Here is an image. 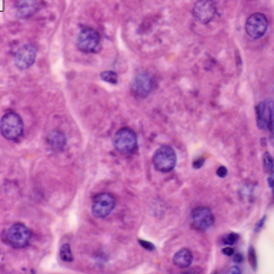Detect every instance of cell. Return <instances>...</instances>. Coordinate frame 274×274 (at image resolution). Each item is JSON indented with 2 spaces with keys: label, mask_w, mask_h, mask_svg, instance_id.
<instances>
[{
  "label": "cell",
  "mask_w": 274,
  "mask_h": 274,
  "mask_svg": "<svg viewBox=\"0 0 274 274\" xmlns=\"http://www.w3.org/2000/svg\"><path fill=\"white\" fill-rule=\"evenodd\" d=\"M0 133L7 140H18L24 133L23 119L16 112H7L0 119Z\"/></svg>",
  "instance_id": "obj_1"
},
{
  "label": "cell",
  "mask_w": 274,
  "mask_h": 274,
  "mask_svg": "<svg viewBox=\"0 0 274 274\" xmlns=\"http://www.w3.org/2000/svg\"><path fill=\"white\" fill-rule=\"evenodd\" d=\"M153 165L155 170L161 173H169L174 170L177 165V153L171 146L163 145L154 152Z\"/></svg>",
  "instance_id": "obj_2"
},
{
  "label": "cell",
  "mask_w": 274,
  "mask_h": 274,
  "mask_svg": "<svg viewBox=\"0 0 274 274\" xmlns=\"http://www.w3.org/2000/svg\"><path fill=\"white\" fill-rule=\"evenodd\" d=\"M113 145H115L117 152H119L120 154H131L137 148V134L133 130L129 129V127H123V129H120L115 134Z\"/></svg>",
  "instance_id": "obj_3"
},
{
  "label": "cell",
  "mask_w": 274,
  "mask_h": 274,
  "mask_svg": "<svg viewBox=\"0 0 274 274\" xmlns=\"http://www.w3.org/2000/svg\"><path fill=\"white\" fill-rule=\"evenodd\" d=\"M32 233L30 229L24 224H14L7 230L6 241L14 248L26 247L30 244Z\"/></svg>",
  "instance_id": "obj_4"
},
{
  "label": "cell",
  "mask_w": 274,
  "mask_h": 274,
  "mask_svg": "<svg viewBox=\"0 0 274 274\" xmlns=\"http://www.w3.org/2000/svg\"><path fill=\"white\" fill-rule=\"evenodd\" d=\"M116 207V198L115 195L107 192L99 193L93 198L92 201V213L95 218L104 219L111 214Z\"/></svg>",
  "instance_id": "obj_5"
},
{
  "label": "cell",
  "mask_w": 274,
  "mask_h": 274,
  "mask_svg": "<svg viewBox=\"0 0 274 274\" xmlns=\"http://www.w3.org/2000/svg\"><path fill=\"white\" fill-rule=\"evenodd\" d=\"M100 45V34L92 27H85L79 32L77 38V46L81 52L92 53L97 51Z\"/></svg>",
  "instance_id": "obj_6"
},
{
  "label": "cell",
  "mask_w": 274,
  "mask_h": 274,
  "mask_svg": "<svg viewBox=\"0 0 274 274\" xmlns=\"http://www.w3.org/2000/svg\"><path fill=\"white\" fill-rule=\"evenodd\" d=\"M154 88V80L147 71H139L131 83V91L139 98H145Z\"/></svg>",
  "instance_id": "obj_7"
},
{
  "label": "cell",
  "mask_w": 274,
  "mask_h": 274,
  "mask_svg": "<svg viewBox=\"0 0 274 274\" xmlns=\"http://www.w3.org/2000/svg\"><path fill=\"white\" fill-rule=\"evenodd\" d=\"M267 28L268 20L262 13H253L251 17H248L245 24V31L252 39H260L264 37Z\"/></svg>",
  "instance_id": "obj_8"
},
{
  "label": "cell",
  "mask_w": 274,
  "mask_h": 274,
  "mask_svg": "<svg viewBox=\"0 0 274 274\" xmlns=\"http://www.w3.org/2000/svg\"><path fill=\"white\" fill-rule=\"evenodd\" d=\"M214 214L208 207H197L191 213V223L194 229L199 231H206L214 225Z\"/></svg>",
  "instance_id": "obj_9"
},
{
  "label": "cell",
  "mask_w": 274,
  "mask_h": 274,
  "mask_svg": "<svg viewBox=\"0 0 274 274\" xmlns=\"http://www.w3.org/2000/svg\"><path fill=\"white\" fill-rule=\"evenodd\" d=\"M193 17L201 24H208L213 20L215 13L216 7L213 0H197L192 10Z\"/></svg>",
  "instance_id": "obj_10"
},
{
  "label": "cell",
  "mask_w": 274,
  "mask_h": 274,
  "mask_svg": "<svg viewBox=\"0 0 274 274\" xmlns=\"http://www.w3.org/2000/svg\"><path fill=\"white\" fill-rule=\"evenodd\" d=\"M37 48L34 45L26 44L18 48L14 54V64L19 70H27L33 65L37 59Z\"/></svg>",
  "instance_id": "obj_11"
},
{
  "label": "cell",
  "mask_w": 274,
  "mask_h": 274,
  "mask_svg": "<svg viewBox=\"0 0 274 274\" xmlns=\"http://www.w3.org/2000/svg\"><path fill=\"white\" fill-rule=\"evenodd\" d=\"M257 125L260 130L273 132V107L267 101L259 102L257 106Z\"/></svg>",
  "instance_id": "obj_12"
},
{
  "label": "cell",
  "mask_w": 274,
  "mask_h": 274,
  "mask_svg": "<svg viewBox=\"0 0 274 274\" xmlns=\"http://www.w3.org/2000/svg\"><path fill=\"white\" fill-rule=\"evenodd\" d=\"M38 6V0H16L14 3L17 17L20 19H27L33 16L37 12Z\"/></svg>",
  "instance_id": "obj_13"
},
{
  "label": "cell",
  "mask_w": 274,
  "mask_h": 274,
  "mask_svg": "<svg viewBox=\"0 0 274 274\" xmlns=\"http://www.w3.org/2000/svg\"><path fill=\"white\" fill-rule=\"evenodd\" d=\"M47 144L49 147H51L53 151L56 152H62L64 151V148L66 147L67 144V139L66 136L64 134L62 131L59 130H53L48 133L47 136Z\"/></svg>",
  "instance_id": "obj_14"
},
{
  "label": "cell",
  "mask_w": 274,
  "mask_h": 274,
  "mask_svg": "<svg viewBox=\"0 0 274 274\" xmlns=\"http://www.w3.org/2000/svg\"><path fill=\"white\" fill-rule=\"evenodd\" d=\"M192 260H193V254L188 248H181L173 257V264L179 268L190 267Z\"/></svg>",
  "instance_id": "obj_15"
},
{
  "label": "cell",
  "mask_w": 274,
  "mask_h": 274,
  "mask_svg": "<svg viewBox=\"0 0 274 274\" xmlns=\"http://www.w3.org/2000/svg\"><path fill=\"white\" fill-rule=\"evenodd\" d=\"M60 258H62V260L66 262L73 261V254L69 244H64L62 248H60Z\"/></svg>",
  "instance_id": "obj_16"
},
{
  "label": "cell",
  "mask_w": 274,
  "mask_h": 274,
  "mask_svg": "<svg viewBox=\"0 0 274 274\" xmlns=\"http://www.w3.org/2000/svg\"><path fill=\"white\" fill-rule=\"evenodd\" d=\"M100 78L108 84L116 85L118 83V76H117V73L113 72V71H105V72H101Z\"/></svg>",
  "instance_id": "obj_17"
},
{
  "label": "cell",
  "mask_w": 274,
  "mask_h": 274,
  "mask_svg": "<svg viewBox=\"0 0 274 274\" xmlns=\"http://www.w3.org/2000/svg\"><path fill=\"white\" fill-rule=\"evenodd\" d=\"M264 167L266 172H268L269 174H273V160L272 156L268 152H265L264 154Z\"/></svg>",
  "instance_id": "obj_18"
},
{
  "label": "cell",
  "mask_w": 274,
  "mask_h": 274,
  "mask_svg": "<svg viewBox=\"0 0 274 274\" xmlns=\"http://www.w3.org/2000/svg\"><path fill=\"white\" fill-rule=\"evenodd\" d=\"M238 239H239V236H238V234H236V233L227 234V236L223 238V244H225L226 246H232V245L237 243Z\"/></svg>",
  "instance_id": "obj_19"
},
{
  "label": "cell",
  "mask_w": 274,
  "mask_h": 274,
  "mask_svg": "<svg viewBox=\"0 0 274 274\" xmlns=\"http://www.w3.org/2000/svg\"><path fill=\"white\" fill-rule=\"evenodd\" d=\"M139 244H140L142 247L146 248V250H148V251H153V250H154V245L151 244V243H148V241L139 240Z\"/></svg>",
  "instance_id": "obj_20"
},
{
  "label": "cell",
  "mask_w": 274,
  "mask_h": 274,
  "mask_svg": "<svg viewBox=\"0 0 274 274\" xmlns=\"http://www.w3.org/2000/svg\"><path fill=\"white\" fill-rule=\"evenodd\" d=\"M216 174H218L220 178H225L227 176V169L225 166H220L218 171H216Z\"/></svg>",
  "instance_id": "obj_21"
},
{
  "label": "cell",
  "mask_w": 274,
  "mask_h": 274,
  "mask_svg": "<svg viewBox=\"0 0 274 274\" xmlns=\"http://www.w3.org/2000/svg\"><path fill=\"white\" fill-rule=\"evenodd\" d=\"M250 258H251L252 266H253V268L255 269V265H257V261H255V252H254L253 247H251V250H250Z\"/></svg>",
  "instance_id": "obj_22"
},
{
  "label": "cell",
  "mask_w": 274,
  "mask_h": 274,
  "mask_svg": "<svg viewBox=\"0 0 274 274\" xmlns=\"http://www.w3.org/2000/svg\"><path fill=\"white\" fill-rule=\"evenodd\" d=\"M223 253L225 255H229V257H231V255H234V250L231 246H227L225 248H223Z\"/></svg>",
  "instance_id": "obj_23"
},
{
  "label": "cell",
  "mask_w": 274,
  "mask_h": 274,
  "mask_svg": "<svg viewBox=\"0 0 274 274\" xmlns=\"http://www.w3.org/2000/svg\"><path fill=\"white\" fill-rule=\"evenodd\" d=\"M204 165V158H200V159H197L195 161L193 162V167L194 169H200V167Z\"/></svg>",
  "instance_id": "obj_24"
},
{
  "label": "cell",
  "mask_w": 274,
  "mask_h": 274,
  "mask_svg": "<svg viewBox=\"0 0 274 274\" xmlns=\"http://www.w3.org/2000/svg\"><path fill=\"white\" fill-rule=\"evenodd\" d=\"M243 260H244L243 255H241L240 253L236 254V257H234V262H237V264H239V262H243Z\"/></svg>",
  "instance_id": "obj_25"
},
{
  "label": "cell",
  "mask_w": 274,
  "mask_h": 274,
  "mask_svg": "<svg viewBox=\"0 0 274 274\" xmlns=\"http://www.w3.org/2000/svg\"><path fill=\"white\" fill-rule=\"evenodd\" d=\"M230 272H234V273H240V269L237 268V267H233L232 269H231Z\"/></svg>",
  "instance_id": "obj_26"
}]
</instances>
